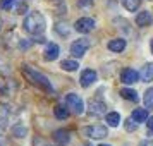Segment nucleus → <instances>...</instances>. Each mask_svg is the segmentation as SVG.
<instances>
[{
    "label": "nucleus",
    "instance_id": "nucleus-1",
    "mask_svg": "<svg viewBox=\"0 0 153 146\" xmlns=\"http://www.w3.org/2000/svg\"><path fill=\"white\" fill-rule=\"evenodd\" d=\"M22 26H24V29L28 31L29 35H42L45 31V28H47V22H45V17H43L42 12L33 10V12H29L24 17Z\"/></svg>",
    "mask_w": 153,
    "mask_h": 146
},
{
    "label": "nucleus",
    "instance_id": "nucleus-2",
    "mask_svg": "<svg viewBox=\"0 0 153 146\" xmlns=\"http://www.w3.org/2000/svg\"><path fill=\"white\" fill-rule=\"evenodd\" d=\"M22 74H24V77L28 79L29 83H33L35 86L42 88L43 91H47V93H50V95L53 93V86L50 84L48 77L43 76L42 72H38V70H35V69H29L28 65H24V67H22Z\"/></svg>",
    "mask_w": 153,
    "mask_h": 146
},
{
    "label": "nucleus",
    "instance_id": "nucleus-3",
    "mask_svg": "<svg viewBox=\"0 0 153 146\" xmlns=\"http://www.w3.org/2000/svg\"><path fill=\"white\" fill-rule=\"evenodd\" d=\"M65 105H67V108H69L72 113H76V115H81L84 112V102L83 98L76 95V93H69L67 96H65Z\"/></svg>",
    "mask_w": 153,
    "mask_h": 146
},
{
    "label": "nucleus",
    "instance_id": "nucleus-4",
    "mask_svg": "<svg viewBox=\"0 0 153 146\" xmlns=\"http://www.w3.org/2000/svg\"><path fill=\"white\" fill-rule=\"evenodd\" d=\"M84 136H88L91 139H103L108 136V129L102 124H97V125H88V127H83L81 131Z\"/></svg>",
    "mask_w": 153,
    "mask_h": 146
},
{
    "label": "nucleus",
    "instance_id": "nucleus-5",
    "mask_svg": "<svg viewBox=\"0 0 153 146\" xmlns=\"http://www.w3.org/2000/svg\"><path fill=\"white\" fill-rule=\"evenodd\" d=\"M90 48V40L88 38H81V40H76V42L71 45V55L79 59V57H84V53Z\"/></svg>",
    "mask_w": 153,
    "mask_h": 146
},
{
    "label": "nucleus",
    "instance_id": "nucleus-6",
    "mask_svg": "<svg viewBox=\"0 0 153 146\" xmlns=\"http://www.w3.org/2000/svg\"><path fill=\"white\" fill-rule=\"evenodd\" d=\"M88 113H90L91 117H102V115L107 113V105L102 100L93 98V100L88 102Z\"/></svg>",
    "mask_w": 153,
    "mask_h": 146
},
{
    "label": "nucleus",
    "instance_id": "nucleus-7",
    "mask_svg": "<svg viewBox=\"0 0 153 146\" xmlns=\"http://www.w3.org/2000/svg\"><path fill=\"white\" fill-rule=\"evenodd\" d=\"M74 29H76L77 33H91L93 29H95V19H91V17H81V19H77L74 22Z\"/></svg>",
    "mask_w": 153,
    "mask_h": 146
},
{
    "label": "nucleus",
    "instance_id": "nucleus-8",
    "mask_svg": "<svg viewBox=\"0 0 153 146\" xmlns=\"http://www.w3.org/2000/svg\"><path fill=\"white\" fill-rule=\"evenodd\" d=\"M138 79H139V72L134 69H124L120 72V81L124 84H134L138 83Z\"/></svg>",
    "mask_w": 153,
    "mask_h": 146
},
{
    "label": "nucleus",
    "instance_id": "nucleus-9",
    "mask_svg": "<svg viewBox=\"0 0 153 146\" xmlns=\"http://www.w3.org/2000/svg\"><path fill=\"white\" fill-rule=\"evenodd\" d=\"M53 141L60 146L69 145L71 143V132L67 131V129H57V131L53 132Z\"/></svg>",
    "mask_w": 153,
    "mask_h": 146
},
{
    "label": "nucleus",
    "instance_id": "nucleus-10",
    "mask_svg": "<svg viewBox=\"0 0 153 146\" xmlns=\"http://www.w3.org/2000/svg\"><path fill=\"white\" fill-rule=\"evenodd\" d=\"M97 81V72L91 69H86L83 70V74H81V79H79V84L83 86V88H90L91 84Z\"/></svg>",
    "mask_w": 153,
    "mask_h": 146
},
{
    "label": "nucleus",
    "instance_id": "nucleus-11",
    "mask_svg": "<svg viewBox=\"0 0 153 146\" xmlns=\"http://www.w3.org/2000/svg\"><path fill=\"white\" fill-rule=\"evenodd\" d=\"M59 53H60V48H59V45H57V43H48V47H47V50H45L43 57H45V60L52 62V60H57Z\"/></svg>",
    "mask_w": 153,
    "mask_h": 146
},
{
    "label": "nucleus",
    "instance_id": "nucleus-12",
    "mask_svg": "<svg viewBox=\"0 0 153 146\" xmlns=\"http://www.w3.org/2000/svg\"><path fill=\"white\" fill-rule=\"evenodd\" d=\"M153 22V16L152 12H148V10H143V12H139L136 16V24H138L139 28H146V26H150Z\"/></svg>",
    "mask_w": 153,
    "mask_h": 146
},
{
    "label": "nucleus",
    "instance_id": "nucleus-13",
    "mask_svg": "<svg viewBox=\"0 0 153 146\" xmlns=\"http://www.w3.org/2000/svg\"><path fill=\"white\" fill-rule=\"evenodd\" d=\"M107 48L119 53V52H122V50L126 48V40H124V38H115V40H110L108 45H107Z\"/></svg>",
    "mask_w": 153,
    "mask_h": 146
},
{
    "label": "nucleus",
    "instance_id": "nucleus-14",
    "mask_svg": "<svg viewBox=\"0 0 153 146\" xmlns=\"http://www.w3.org/2000/svg\"><path fill=\"white\" fill-rule=\"evenodd\" d=\"M131 119L136 122V124L146 122V119H148V110H146V108H136V110H132Z\"/></svg>",
    "mask_w": 153,
    "mask_h": 146
},
{
    "label": "nucleus",
    "instance_id": "nucleus-15",
    "mask_svg": "<svg viewBox=\"0 0 153 146\" xmlns=\"http://www.w3.org/2000/svg\"><path fill=\"white\" fill-rule=\"evenodd\" d=\"M139 77L143 79V83H150L153 81V64H146L139 72Z\"/></svg>",
    "mask_w": 153,
    "mask_h": 146
},
{
    "label": "nucleus",
    "instance_id": "nucleus-16",
    "mask_svg": "<svg viewBox=\"0 0 153 146\" xmlns=\"http://www.w3.org/2000/svg\"><path fill=\"white\" fill-rule=\"evenodd\" d=\"M60 67H62L64 70H67V72H74V70H77L79 64H77V60H74V59H65V60L60 62Z\"/></svg>",
    "mask_w": 153,
    "mask_h": 146
},
{
    "label": "nucleus",
    "instance_id": "nucleus-17",
    "mask_svg": "<svg viewBox=\"0 0 153 146\" xmlns=\"http://www.w3.org/2000/svg\"><path fill=\"white\" fill-rule=\"evenodd\" d=\"M105 120H107V124L110 125V127H117L119 122H120V115H119L117 112H108L105 115Z\"/></svg>",
    "mask_w": 153,
    "mask_h": 146
},
{
    "label": "nucleus",
    "instance_id": "nucleus-18",
    "mask_svg": "<svg viewBox=\"0 0 153 146\" xmlns=\"http://www.w3.org/2000/svg\"><path fill=\"white\" fill-rule=\"evenodd\" d=\"M120 96L126 98V100H129V102H138L139 96L138 93L134 90H131V88H124V90H120Z\"/></svg>",
    "mask_w": 153,
    "mask_h": 146
},
{
    "label": "nucleus",
    "instance_id": "nucleus-19",
    "mask_svg": "<svg viewBox=\"0 0 153 146\" xmlns=\"http://www.w3.org/2000/svg\"><path fill=\"white\" fill-rule=\"evenodd\" d=\"M69 108H67V105L64 107V105H57L55 107V110H53V113H55V117L57 119H60V120H64V119H67L69 117Z\"/></svg>",
    "mask_w": 153,
    "mask_h": 146
},
{
    "label": "nucleus",
    "instance_id": "nucleus-20",
    "mask_svg": "<svg viewBox=\"0 0 153 146\" xmlns=\"http://www.w3.org/2000/svg\"><path fill=\"white\" fill-rule=\"evenodd\" d=\"M69 31H71V26L67 22H57L55 24V33H59V35L64 36V38L69 36Z\"/></svg>",
    "mask_w": 153,
    "mask_h": 146
},
{
    "label": "nucleus",
    "instance_id": "nucleus-21",
    "mask_svg": "<svg viewBox=\"0 0 153 146\" xmlns=\"http://www.w3.org/2000/svg\"><path fill=\"white\" fill-rule=\"evenodd\" d=\"M120 2L126 7V10H129V12H136L139 9V0H120Z\"/></svg>",
    "mask_w": 153,
    "mask_h": 146
},
{
    "label": "nucleus",
    "instance_id": "nucleus-22",
    "mask_svg": "<svg viewBox=\"0 0 153 146\" xmlns=\"http://www.w3.org/2000/svg\"><path fill=\"white\" fill-rule=\"evenodd\" d=\"M143 102H145L146 108H153V88H148V90L145 91V98H143Z\"/></svg>",
    "mask_w": 153,
    "mask_h": 146
},
{
    "label": "nucleus",
    "instance_id": "nucleus-23",
    "mask_svg": "<svg viewBox=\"0 0 153 146\" xmlns=\"http://www.w3.org/2000/svg\"><path fill=\"white\" fill-rule=\"evenodd\" d=\"M12 134H14L16 138H24L28 134V129L24 125H16L14 129H12Z\"/></svg>",
    "mask_w": 153,
    "mask_h": 146
},
{
    "label": "nucleus",
    "instance_id": "nucleus-24",
    "mask_svg": "<svg viewBox=\"0 0 153 146\" xmlns=\"http://www.w3.org/2000/svg\"><path fill=\"white\" fill-rule=\"evenodd\" d=\"M17 4V0H0V9L2 10H10Z\"/></svg>",
    "mask_w": 153,
    "mask_h": 146
},
{
    "label": "nucleus",
    "instance_id": "nucleus-25",
    "mask_svg": "<svg viewBox=\"0 0 153 146\" xmlns=\"http://www.w3.org/2000/svg\"><path fill=\"white\" fill-rule=\"evenodd\" d=\"M136 127H138V124L132 119H126V131L132 132V131H136Z\"/></svg>",
    "mask_w": 153,
    "mask_h": 146
},
{
    "label": "nucleus",
    "instance_id": "nucleus-26",
    "mask_svg": "<svg viewBox=\"0 0 153 146\" xmlns=\"http://www.w3.org/2000/svg\"><path fill=\"white\" fill-rule=\"evenodd\" d=\"M146 127H148V134H153V115H148V119H146Z\"/></svg>",
    "mask_w": 153,
    "mask_h": 146
},
{
    "label": "nucleus",
    "instance_id": "nucleus-27",
    "mask_svg": "<svg viewBox=\"0 0 153 146\" xmlns=\"http://www.w3.org/2000/svg\"><path fill=\"white\" fill-rule=\"evenodd\" d=\"M0 146H7V139L0 134Z\"/></svg>",
    "mask_w": 153,
    "mask_h": 146
},
{
    "label": "nucleus",
    "instance_id": "nucleus-28",
    "mask_svg": "<svg viewBox=\"0 0 153 146\" xmlns=\"http://www.w3.org/2000/svg\"><path fill=\"white\" fill-rule=\"evenodd\" d=\"M139 146H153V141H141Z\"/></svg>",
    "mask_w": 153,
    "mask_h": 146
},
{
    "label": "nucleus",
    "instance_id": "nucleus-29",
    "mask_svg": "<svg viewBox=\"0 0 153 146\" xmlns=\"http://www.w3.org/2000/svg\"><path fill=\"white\" fill-rule=\"evenodd\" d=\"M2 26H4V21H2V16H0V31H2Z\"/></svg>",
    "mask_w": 153,
    "mask_h": 146
},
{
    "label": "nucleus",
    "instance_id": "nucleus-30",
    "mask_svg": "<svg viewBox=\"0 0 153 146\" xmlns=\"http://www.w3.org/2000/svg\"><path fill=\"white\" fill-rule=\"evenodd\" d=\"M150 48H152V53H153V40L150 42Z\"/></svg>",
    "mask_w": 153,
    "mask_h": 146
},
{
    "label": "nucleus",
    "instance_id": "nucleus-31",
    "mask_svg": "<svg viewBox=\"0 0 153 146\" xmlns=\"http://www.w3.org/2000/svg\"><path fill=\"white\" fill-rule=\"evenodd\" d=\"M83 146H91V145H90V143H86V145H83Z\"/></svg>",
    "mask_w": 153,
    "mask_h": 146
},
{
    "label": "nucleus",
    "instance_id": "nucleus-32",
    "mask_svg": "<svg viewBox=\"0 0 153 146\" xmlns=\"http://www.w3.org/2000/svg\"><path fill=\"white\" fill-rule=\"evenodd\" d=\"M98 146H110V145H98Z\"/></svg>",
    "mask_w": 153,
    "mask_h": 146
}]
</instances>
